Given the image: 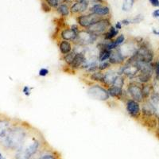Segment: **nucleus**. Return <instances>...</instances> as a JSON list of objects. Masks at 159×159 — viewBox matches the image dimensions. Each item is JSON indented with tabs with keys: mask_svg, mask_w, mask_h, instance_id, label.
Listing matches in <instances>:
<instances>
[{
	"mask_svg": "<svg viewBox=\"0 0 159 159\" xmlns=\"http://www.w3.org/2000/svg\"><path fill=\"white\" fill-rule=\"evenodd\" d=\"M118 75H119L118 71L111 69V68L104 72V82L102 85L106 88H108L109 87L112 86L114 81L116 79V77H118Z\"/></svg>",
	"mask_w": 159,
	"mask_h": 159,
	"instance_id": "2eb2a0df",
	"label": "nucleus"
},
{
	"mask_svg": "<svg viewBox=\"0 0 159 159\" xmlns=\"http://www.w3.org/2000/svg\"><path fill=\"white\" fill-rule=\"evenodd\" d=\"M111 51L107 50V49H99V54H98V59H99V62L102 61H105V60H108L111 56Z\"/></svg>",
	"mask_w": 159,
	"mask_h": 159,
	"instance_id": "393cba45",
	"label": "nucleus"
},
{
	"mask_svg": "<svg viewBox=\"0 0 159 159\" xmlns=\"http://www.w3.org/2000/svg\"><path fill=\"white\" fill-rule=\"evenodd\" d=\"M149 3L154 7H159V0H149Z\"/></svg>",
	"mask_w": 159,
	"mask_h": 159,
	"instance_id": "4c0bfd02",
	"label": "nucleus"
},
{
	"mask_svg": "<svg viewBox=\"0 0 159 159\" xmlns=\"http://www.w3.org/2000/svg\"><path fill=\"white\" fill-rule=\"evenodd\" d=\"M154 78L159 80V58L154 61Z\"/></svg>",
	"mask_w": 159,
	"mask_h": 159,
	"instance_id": "473e14b6",
	"label": "nucleus"
},
{
	"mask_svg": "<svg viewBox=\"0 0 159 159\" xmlns=\"http://www.w3.org/2000/svg\"><path fill=\"white\" fill-rule=\"evenodd\" d=\"M126 80H127V78L124 76H123V75H118V77H116V79L115 80L112 86H116V87H119L123 88L126 85Z\"/></svg>",
	"mask_w": 159,
	"mask_h": 159,
	"instance_id": "a878e982",
	"label": "nucleus"
},
{
	"mask_svg": "<svg viewBox=\"0 0 159 159\" xmlns=\"http://www.w3.org/2000/svg\"><path fill=\"white\" fill-rule=\"evenodd\" d=\"M89 13H92L101 18H106L110 15V8L102 3H95L89 8Z\"/></svg>",
	"mask_w": 159,
	"mask_h": 159,
	"instance_id": "f8f14e48",
	"label": "nucleus"
},
{
	"mask_svg": "<svg viewBox=\"0 0 159 159\" xmlns=\"http://www.w3.org/2000/svg\"><path fill=\"white\" fill-rule=\"evenodd\" d=\"M56 10L61 17H68L70 15V7L66 3H60L57 8H56Z\"/></svg>",
	"mask_w": 159,
	"mask_h": 159,
	"instance_id": "5701e85b",
	"label": "nucleus"
},
{
	"mask_svg": "<svg viewBox=\"0 0 159 159\" xmlns=\"http://www.w3.org/2000/svg\"><path fill=\"white\" fill-rule=\"evenodd\" d=\"M144 19V17L142 15H138L133 18H130V23L131 24H138L140 22H142V20Z\"/></svg>",
	"mask_w": 159,
	"mask_h": 159,
	"instance_id": "72a5a7b5",
	"label": "nucleus"
},
{
	"mask_svg": "<svg viewBox=\"0 0 159 159\" xmlns=\"http://www.w3.org/2000/svg\"><path fill=\"white\" fill-rule=\"evenodd\" d=\"M58 48L61 55H66L73 50V44L69 41L60 40L58 42Z\"/></svg>",
	"mask_w": 159,
	"mask_h": 159,
	"instance_id": "a211bd4d",
	"label": "nucleus"
},
{
	"mask_svg": "<svg viewBox=\"0 0 159 159\" xmlns=\"http://www.w3.org/2000/svg\"><path fill=\"white\" fill-rule=\"evenodd\" d=\"M119 30H118L113 26H111L109 27L108 30L105 32L101 37L103 38V40L111 41V40H114V39L116 38V37L119 35Z\"/></svg>",
	"mask_w": 159,
	"mask_h": 159,
	"instance_id": "aec40b11",
	"label": "nucleus"
},
{
	"mask_svg": "<svg viewBox=\"0 0 159 159\" xmlns=\"http://www.w3.org/2000/svg\"><path fill=\"white\" fill-rule=\"evenodd\" d=\"M120 22L123 26H129V25L131 24V23H130V20L129 19V18H125V19H123L122 21H120Z\"/></svg>",
	"mask_w": 159,
	"mask_h": 159,
	"instance_id": "ea45409f",
	"label": "nucleus"
},
{
	"mask_svg": "<svg viewBox=\"0 0 159 159\" xmlns=\"http://www.w3.org/2000/svg\"><path fill=\"white\" fill-rule=\"evenodd\" d=\"M47 4H48L51 8H57V7L60 5L61 3L60 0H45Z\"/></svg>",
	"mask_w": 159,
	"mask_h": 159,
	"instance_id": "2f4dec72",
	"label": "nucleus"
},
{
	"mask_svg": "<svg viewBox=\"0 0 159 159\" xmlns=\"http://www.w3.org/2000/svg\"><path fill=\"white\" fill-rule=\"evenodd\" d=\"M126 111L132 119L139 122L142 117L141 103L133 99H128L125 101Z\"/></svg>",
	"mask_w": 159,
	"mask_h": 159,
	"instance_id": "0eeeda50",
	"label": "nucleus"
},
{
	"mask_svg": "<svg viewBox=\"0 0 159 159\" xmlns=\"http://www.w3.org/2000/svg\"><path fill=\"white\" fill-rule=\"evenodd\" d=\"M107 92L110 97L119 100H123L125 102L127 99H130L127 92L122 88L116 87V86H111L107 88Z\"/></svg>",
	"mask_w": 159,
	"mask_h": 159,
	"instance_id": "9b49d317",
	"label": "nucleus"
},
{
	"mask_svg": "<svg viewBox=\"0 0 159 159\" xmlns=\"http://www.w3.org/2000/svg\"><path fill=\"white\" fill-rule=\"evenodd\" d=\"M28 136V130L22 125H13L0 136V144L7 149L18 150L24 144Z\"/></svg>",
	"mask_w": 159,
	"mask_h": 159,
	"instance_id": "f257e3e1",
	"label": "nucleus"
},
{
	"mask_svg": "<svg viewBox=\"0 0 159 159\" xmlns=\"http://www.w3.org/2000/svg\"><path fill=\"white\" fill-rule=\"evenodd\" d=\"M60 1H61V3H67L68 1H70V0H60Z\"/></svg>",
	"mask_w": 159,
	"mask_h": 159,
	"instance_id": "c03bdc74",
	"label": "nucleus"
},
{
	"mask_svg": "<svg viewBox=\"0 0 159 159\" xmlns=\"http://www.w3.org/2000/svg\"><path fill=\"white\" fill-rule=\"evenodd\" d=\"M111 64L109 62L108 60H105V61H102V62H99L98 65V70L101 71V72H105L107 70L110 69L111 68Z\"/></svg>",
	"mask_w": 159,
	"mask_h": 159,
	"instance_id": "c85d7f7f",
	"label": "nucleus"
},
{
	"mask_svg": "<svg viewBox=\"0 0 159 159\" xmlns=\"http://www.w3.org/2000/svg\"><path fill=\"white\" fill-rule=\"evenodd\" d=\"M135 79H136L137 81L141 83L142 85L148 84V83H151L153 81V80H154V74L147 73V72H139Z\"/></svg>",
	"mask_w": 159,
	"mask_h": 159,
	"instance_id": "6ab92c4d",
	"label": "nucleus"
},
{
	"mask_svg": "<svg viewBox=\"0 0 159 159\" xmlns=\"http://www.w3.org/2000/svg\"><path fill=\"white\" fill-rule=\"evenodd\" d=\"M126 58L121 53L119 49L117 48L115 50H112L111 53V56L109 58L108 61L111 64V65L115 66H121L126 62Z\"/></svg>",
	"mask_w": 159,
	"mask_h": 159,
	"instance_id": "4468645a",
	"label": "nucleus"
},
{
	"mask_svg": "<svg viewBox=\"0 0 159 159\" xmlns=\"http://www.w3.org/2000/svg\"><path fill=\"white\" fill-rule=\"evenodd\" d=\"M11 126L12 123L7 119H0V136L4 135Z\"/></svg>",
	"mask_w": 159,
	"mask_h": 159,
	"instance_id": "b1692460",
	"label": "nucleus"
},
{
	"mask_svg": "<svg viewBox=\"0 0 159 159\" xmlns=\"http://www.w3.org/2000/svg\"><path fill=\"white\" fill-rule=\"evenodd\" d=\"M78 34L75 31H73L71 28H65L63 29L60 33L59 38L60 40H66V41H71L72 43H73L76 39L77 38Z\"/></svg>",
	"mask_w": 159,
	"mask_h": 159,
	"instance_id": "f3484780",
	"label": "nucleus"
},
{
	"mask_svg": "<svg viewBox=\"0 0 159 159\" xmlns=\"http://www.w3.org/2000/svg\"><path fill=\"white\" fill-rule=\"evenodd\" d=\"M88 79L90 81L96 83V84H100L102 85L104 82V72L101 71H96L88 74Z\"/></svg>",
	"mask_w": 159,
	"mask_h": 159,
	"instance_id": "412c9836",
	"label": "nucleus"
},
{
	"mask_svg": "<svg viewBox=\"0 0 159 159\" xmlns=\"http://www.w3.org/2000/svg\"><path fill=\"white\" fill-rule=\"evenodd\" d=\"M111 26V19L109 18H102L94 24L90 26L87 29L89 32L94 34L98 37H101L103 34L108 30L109 27Z\"/></svg>",
	"mask_w": 159,
	"mask_h": 159,
	"instance_id": "39448f33",
	"label": "nucleus"
},
{
	"mask_svg": "<svg viewBox=\"0 0 159 159\" xmlns=\"http://www.w3.org/2000/svg\"><path fill=\"white\" fill-rule=\"evenodd\" d=\"M89 0H77L70 7V13L72 15H82L89 7Z\"/></svg>",
	"mask_w": 159,
	"mask_h": 159,
	"instance_id": "9d476101",
	"label": "nucleus"
},
{
	"mask_svg": "<svg viewBox=\"0 0 159 159\" xmlns=\"http://www.w3.org/2000/svg\"><path fill=\"white\" fill-rule=\"evenodd\" d=\"M152 33H153L154 34H155V35H158V31H157L155 29H152Z\"/></svg>",
	"mask_w": 159,
	"mask_h": 159,
	"instance_id": "79ce46f5",
	"label": "nucleus"
},
{
	"mask_svg": "<svg viewBox=\"0 0 159 159\" xmlns=\"http://www.w3.org/2000/svg\"><path fill=\"white\" fill-rule=\"evenodd\" d=\"M75 55H76V53H75L74 51L72 50L71 53H68V54H66V55L62 56L63 61L66 64L67 66H70V65H71V64L72 63L73 59H74V57H75Z\"/></svg>",
	"mask_w": 159,
	"mask_h": 159,
	"instance_id": "bb28decb",
	"label": "nucleus"
},
{
	"mask_svg": "<svg viewBox=\"0 0 159 159\" xmlns=\"http://www.w3.org/2000/svg\"><path fill=\"white\" fill-rule=\"evenodd\" d=\"M37 159H59L57 155H55L51 152H48V153H45L42 154L41 156H39Z\"/></svg>",
	"mask_w": 159,
	"mask_h": 159,
	"instance_id": "c756f323",
	"label": "nucleus"
},
{
	"mask_svg": "<svg viewBox=\"0 0 159 159\" xmlns=\"http://www.w3.org/2000/svg\"><path fill=\"white\" fill-rule=\"evenodd\" d=\"M141 110H142V117H141V119L150 118V117H154V116L157 117L154 106L152 105L149 99H146V100H144L142 102V106H141Z\"/></svg>",
	"mask_w": 159,
	"mask_h": 159,
	"instance_id": "ddd939ff",
	"label": "nucleus"
},
{
	"mask_svg": "<svg viewBox=\"0 0 159 159\" xmlns=\"http://www.w3.org/2000/svg\"><path fill=\"white\" fill-rule=\"evenodd\" d=\"M49 74V70L47 68H41L38 72V76L41 77H46Z\"/></svg>",
	"mask_w": 159,
	"mask_h": 159,
	"instance_id": "f704fd0d",
	"label": "nucleus"
},
{
	"mask_svg": "<svg viewBox=\"0 0 159 159\" xmlns=\"http://www.w3.org/2000/svg\"><path fill=\"white\" fill-rule=\"evenodd\" d=\"M115 27H116V29H118V30H120V29L123 28V25H122L120 21L116 22V24H115Z\"/></svg>",
	"mask_w": 159,
	"mask_h": 159,
	"instance_id": "a19ab883",
	"label": "nucleus"
},
{
	"mask_svg": "<svg viewBox=\"0 0 159 159\" xmlns=\"http://www.w3.org/2000/svg\"><path fill=\"white\" fill-rule=\"evenodd\" d=\"M152 17L154 18H158V19L159 20V9H157V10L153 11V13H152Z\"/></svg>",
	"mask_w": 159,
	"mask_h": 159,
	"instance_id": "58836bf2",
	"label": "nucleus"
},
{
	"mask_svg": "<svg viewBox=\"0 0 159 159\" xmlns=\"http://www.w3.org/2000/svg\"><path fill=\"white\" fill-rule=\"evenodd\" d=\"M100 18H102L92 13H88L87 15L82 14V15H79L77 17V22L80 26V28L87 29L90 26L94 24L95 22L99 21Z\"/></svg>",
	"mask_w": 159,
	"mask_h": 159,
	"instance_id": "6e6552de",
	"label": "nucleus"
},
{
	"mask_svg": "<svg viewBox=\"0 0 159 159\" xmlns=\"http://www.w3.org/2000/svg\"><path fill=\"white\" fill-rule=\"evenodd\" d=\"M99 37L95 35L87 29H81L77 35L76 41L73 42V45H80V46H87L94 44L97 41Z\"/></svg>",
	"mask_w": 159,
	"mask_h": 159,
	"instance_id": "423d86ee",
	"label": "nucleus"
},
{
	"mask_svg": "<svg viewBox=\"0 0 159 159\" xmlns=\"http://www.w3.org/2000/svg\"><path fill=\"white\" fill-rule=\"evenodd\" d=\"M158 36H159V30H158Z\"/></svg>",
	"mask_w": 159,
	"mask_h": 159,
	"instance_id": "a18cd8bd",
	"label": "nucleus"
},
{
	"mask_svg": "<svg viewBox=\"0 0 159 159\" xmlns=\"http://www.w3.org/2000/svg\"><path fill=\"white\" fill-rule=\"evenodd\" d=\"M135 3V0H123V5H122V10L124 12H129L132 9L133 6Z\"/></svg>",
	"mask_w": 159,
	"mask_h": 159,
	"instance_id": "cd10ccee",
	"label": "nucleus"
},
{
	"mask_svg": "<svg viewBox=\"0 0 159 159\" xmlns=\"http://www.w3.org/2000/svg\"><path fill=\"white\" fill-rule=\"evenodd\" d=\"M142 84L137 81L136 80H130L126 88V91L130 99H135L141 104L144 101L142 92Z\"/></svg>",
	"mask_w": 159,
	"mask_h": 159,
	"instance_id": "20e7f679",
	"label": "nucleus"
},
{
	"mask_svg": "<svg viewBox=\"0 0 159 159\" xmlns=\"http://www.w3.org/2000/svg\"><path fill=\"white\" fill-rule=\"evenodd\" d=\"M32 89H33V88H30L29 86H24L22 88V92L24 93L26 96H29L31 95Z\"/></svg>",
	"mask_w": 159,
	"mask_h": 159,
	"instance_id": "c9c22d12",
	"label": "nucleus"
},
{
	"mask_svg": "<svg viewBox=\"0 0 159 159\" xmlns=\"http://www.w3.org/2000/svg\"><path fill=\"white\" fill-rule=\"evenodd\" d=\"M138 48V44L136 42L135 38H133L132 40H128V41L126 40L124 44L119 47L121 53L126 58V60L132 57L136 53Z\"/></svg>",
	"mask_w": 159,
	"mask_h": 159,
	"instance_id": "1a4fd4ad",
	"label": "nucleus"
},
{
	"mask_svg": "<svg viewBox=\"0 0 159 159\" xmlns=\"http://www.w3.org/2000/svg\"><path fill=\"white\" fill-rule=\"evenodd\" d=\"M85 61H86V54L85 53H76L71 65L67 67L69 68L72 71H77L81 68Z\"/></svg>",
	"mask_w": 159,
	"mask_h": 159,
	"instance_id": "dca6fc26",
	"label": "nucleus"
},
{
	"mask_svg": "<svg viewBox=\"0 0 159 159\" xmlns=\"http://www.w3.org/2000/svg\"><path fill=\"white\" fill-rule=\"evenodd\" d=\"M88 94L92 99L99 101L107 102L111 98L107 92V88L104 87L100 84L90 85L88 88Z\"/></svg>",
	"mask_w": 159,
	"mask_h": 159,
	"instance_id": "7ed1b4c3",
	"label": "nucleus"
},
{
	"mask_svg": "<svg viewBox=\"0 0 159 159\" xmlns=\"http://www.w3.org/2000/svg\"><path fill=\"white\" fill-rule=\"evenodd\" d=\"M0 159H7L5 158V157L3 156V154H2V153H1V152H0Z\"/></svg>",
	"mask_w": 159,
	"mask_h": 159,
	"instance_id": "37998d69",
	"label": "nucleus"
},
{
	"mask_svg": "<svg viewBox=\"0 0 159 159\" xmlns=\"http://www.w3.org/2000/svg\"><path fill=\"white\" fill-rule=\"evenodd\" d=\"M115 41H116V45L118 46V47L121 46L123 44H124V42L126 41V38L124 34H119L118 36L116 37L115 38Z\"/></svg>",
	"mask_w": 159,
	"mask_h": 159,
	"instance_id": "7c9ffc66",
	"label": "nucleus"
},
{
	"mask_svg": "<svg viewBox=\"0 0 159 159\" xmlns=\"http://www.w3.org/2000/svg\"><path fill=\"white\" fill-rule=\"evenodd\" d=\"M142 92L144 100L149 99L151 94L154 92V88H153V85L151 83L148 84H144L142 85Z\"/></svg>",
	"mask_w": 159,
	"mask_h": 159,
	"instance_id": "4be33fe9",
	"label": "nucleus"
},
{
	"mask_svg": "<svg viewBox=\"0 0 159 159\" xmlns=\"http://www.w3.org/2000/svg\"><path fill=\"white\" fill-rule=\"evenodd\" d=\"M41 10H43L44 12L49 13L50 12L51 10H52V8L48 5L46 2H42V3H41Z\"/></svg>",
	"mask_w": 159,
	"mask_h": 159,
	"instance_id": "e433bc0d",
	"label": "nucleus"
},
{
	"mask_svg": "<svg viewBox=\"0 0 159 159\" xmlns=\"http://www.w3.org/2000/svg\"><path fill=\"white\" fill-rule=\"evenodd\" d=\"M41 146V138L31 137L29 139L26 138L24 144L17 150L15 159H31L40 150Z\"/></svg>",
	"mask_w": 159,
	"mask_h": 159,
	"instance_id": "f03ea898",
	"label": "nucleus"
}]
</instances>
